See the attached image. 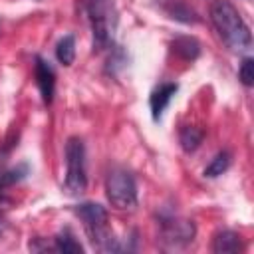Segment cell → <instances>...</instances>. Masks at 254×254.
<instances>
[{"instance_id":"7a4b0ae2","label":"cell","mask_w":254,"mask_h":254,"mask_svg":"<svg viewBox=\"0 0 254 254\" xmlns=\"http://www.w3.org/2000/svg\"><path fill=\"white\" fill-rule=\"evenodd\" d=\"M77 216L83 220V228L89 240L99 250H117L113 232L107 226V210L97 202H83L75 208Z\"/></svg>"},{"instance_id":"3957f363","label":"cell","mask_w":254,"mask_h":254,"mask_svg":"<svg viewBox=\"0 0 254 254\" xmlns=\"http://www.w3.org/2000/svg\"><path fill=\"white\" fill-rule=\"evenodd\" d=\"M87 14L91 20V32H93V48L105 50L115 34L117 26V14L113 0H87Z\"/></svg>"},{"instance_id":"9a60e30c","label":"cell","mask_w":254,"mask_h":254,"mask_svg":"<svg viewBox=\"0 0 254 254\" xmlns=\"http://www.w3.org/2000/svg\"><path fill=\"white\" fill-rule=\"evenodd\" d=\"M26 171H28L26 167H16V169H12V171H8V173L0 175V189H4V187H10V185L18 183L20 179H24Z\"/></svg>"},{"instance_id":"277c9868","label":"cell","mask_w":254,"mask_h":254,"mask_svg":"<svg viewBox=\"0 0 254 254\" xmlns=\"http://www.w3.org/2000/svg\"><path fill=\"white\" fill-rule=\"evenodd\" d=\"M65 181L64 189L67 194H81L87 187V175H85V147L83 141L77 137H71L65 145Z\"/></svg>"},{"instance_id":"5bb4252c","label":"cell","mask_w":254,"mask_h":254,"mask_svg":"<svg viewBox=\"0 0 254 254\" xmlns=\"http://www.w3.org/2000/svg\"><path fill=\"white\" fill-rule=\"evenodd\" d=\"M230 167V155L226 153V151H222V153H218L212 161H210V165L204 169V177H208V179H214V177H218V175H222L226 169Z\"/></svg>"},{"instance_id":"e0dca14e","label":"cell","mask_w":254,"mask_h":254,"mask_svg":"<svg viewBox=\"0 0 254 254\" xmlns=\"http://www.w3.org/2000/svg\"><path fill=\"white\" fill-rule=\"evenodd\" d=\"M0 230H2V228H0Z\"/></svg>"},{"instance_id":"5b68a950","label":"cell","mask_w":254,"mask_h":254,"mask_svg":"<svg viewBox=\"0 0 254 254\" xmlns=\"http://www.w3.org/2000/svg\"><path fill=\"white\" fill-rule=\"evenodd\" d=\"M105 192L117 210H131L137 206V185L133 177L123 169H115L107 175Z\"/></svg>"},{"instance_id":"8fae6325","label":"cell","mask_w":254,"mask_h":254,"mask_svg":"<svg viewBox=\"0 0 254 254\" xmlns=\"http://www.w3.org/2000/svg\"><path fill=\"white\" fill-rule=\"evenodd\" d=\"M173 50L183 58V60H194L200 52V46L194 38H189V36H183V38H177L173 42Z\"/></svg>"},{"instance_id":"ba28073f","label":"cell","mask_w":254,"mask_h":254,"mask_svg":"<svg viewBox=\"0 0 254 254\" xmlns=\"http://www.w3.org/2000/svg\"><path fill=\"white\" fill-rule=\"evenodd\" d=\"M179 85L177 83H165L161 85L159 89H155L151 93V99H149V105H151V113H153V119H159L165 111V107L169 105V101L173 99V95L177 93Z\"/></svg>"},{"instance_id":"2e32d148","label":"cell","mask_w":254,"mask_h":254,"mask_svg":"<svg viewBox=\"0 0 254 254\" xmlns=\"http://www.w3.org/2000/svg\"><path fill=\"white\" fill-rule=\"evenodd\" d=\"M238 77L244 85H252L254 83V62L250 58H246L242 64H240V69H238Z\"/></svg>"},{"instance_id":"7c38bea8","label":"cell","mask_w":254,"mask_h":254,"mask_svg":"<svg viewBox=\"0 0 254 254\" xmlns=\"http://www.w3.org/2000/svg\"><path fill=\"white\" fill-rule=\"evenodd\" d=\"M202 137H204L202 129L189 125V127H183V129H181L179 141H181V147H183L187 153H190V151H194V149L202 143Z\"/></svg>"},{"instance_id":"6da1fadb","label":"cell","mask_w":254,"mask_h":254,"mask_svg":"<svg viewBox=\"0 0 254 254\" xmlns=\"http://www.w3.org/2000/svg\"><path fill=\"white\" fill-rule=\"evenodd\" d=\"M210 20L222 38V42L232 52H248L252 48V36L242 20L240 12L230 0H216L210 6Z\"/></svg>"},{"instance_id":"52a82bcc","label":"cell","mask_w":254,"mask_h":254,"mask_svg":"<svg viewBox=\"0 0 254 254\" xmlns=\"http://www.w3.org/2000/svg\"><path fill=\"white\" fill-rule=\"evenodd\" d=\"M36 81L42 93V99L46 105H50L54 101V87H56V75L54 69L48 62H44L42 58H36Z\"/></svg>"},{"instance_id":"8992f818","label":"cell","mask_w":254,"mask_h":254,"mask_svg":"<svg viewBox=\"0 0 254 254\" xmlns=\"http://www.w3.org/2000/svg\"><path fill=\"white\" fill-rule=\"evenodd\" d=\"M161 236H163V242L169 244V246H173V248L187 246L194 238V224L190 220H185V218H169V220H163V224H161Z\"/></svg>"},{"instance_id":"30bf717a","label":"cell","mask_w":254,"mask_h":254,"mask_svg":"<svg viewBox=\"0 0 254 254\" xmlns=\"http://www.w3.org/2000/svg\"><path fill=\"white\" fill-rule=\"evenodd\" d=\"M56 58H58V62L64 64V65H71V64H73V58H75V38H73L71 34L64 36V38L58 42Z\"/></svg>"},{"instance_id":"9c48e42d","label":"cell","mask_w":254,"mask_h":254,"mask_svg":"<svg viewBox=\"0 0 254 254\" xmlns=\"http://www.w3.org/2000/svg\"><path fill=\"white\" fill-rule=\"evenodd\" d=\"M212 250L216 254H232V252H240L242 250V242L240 236L232 230H222L214 236L212 240Z\"/></svg>"},{"instance_id":"4fadbf2b","label":"cell","mask_w":254,"mask_h":254,"mask_svg":"<svg viewBox=\"0 0 254 254\" xmlns=\"http://www.w3.org/2000/svg\"><path fill=\"white\" fill-rule=\"evenodd\" d=\"M56 250L58 252H64V254H81L83 252L81 244L69 232L58 234V238H56Z\"/></svg>"}]
</instances>
